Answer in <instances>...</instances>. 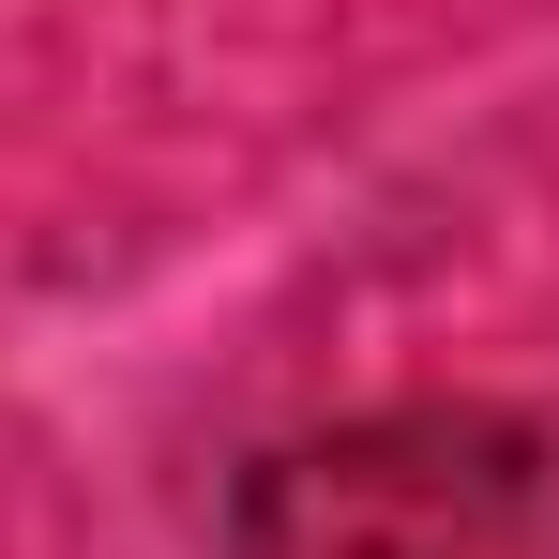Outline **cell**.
Segmentation results:
<instances>
[{"mask_svg":"<svg viewBox=\"0 0 559 559\" xmlns=\"http://www.w3.org/2000/svg\"><path fill=\"white\" fill-rule=\"evenodd\" d=\"M227 559H559V424L499 393L302 424L242 454Z\"/></svg>","mask_w":559,"mask_h":559,"instance_id":"1","label":"cell"}]
</instances>
